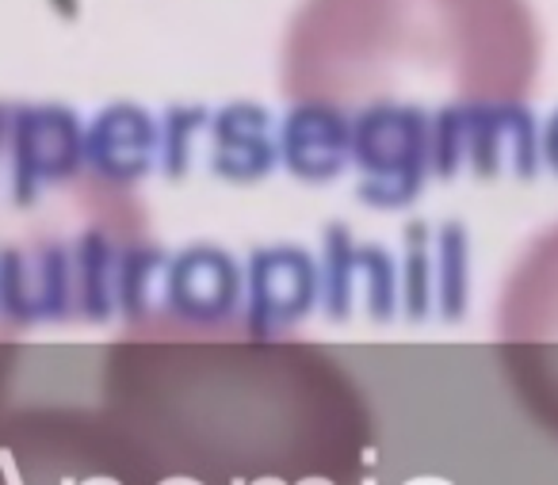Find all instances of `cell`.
<instances>
[{
    "label": "cell",
    "instance_id": "obj_4",
    "mask_svg": "<svg viewBox=\"0 0 558 485\" xmlns=\"http://www.w3.org/2000/svg\"><path fill=\"white\" fill-rule=\"evenodd\" d=\"M0 485H184L108 413L77 401L0 405Z\"/></svg>",
    "mask_w": 558,
    "mask_h": 485
},
{
    "label": "cell",
    "instance_id": "obj_1",
    "mask_svg": "<svg viewBox=\"0 0 558 485\" xmlns=\"http://www.w3.org/2000/svg\"><path fill=\"white\" fill-rule=\"evenodd\" d=\"M100 405L184 485H364L379 416L349 367L245 310H134L104 348Z\"/></svg>",
    "mask_w": 558,
    "mask_h": 485
},
{
    "label": "cell",
    "instance_id": "obj_3",
    "mask_svg": "<svg viewBox=\"0 0 558 485\" xmlns=\"http://www.w3.org/2000/svg\"><path fill=\"white\" fill-rule=\"evenodd\" d=\"M539 65L532 0H303L283 32L279 93L344 126H428L444 172L466 131L524 111Z\"/></svg>",
    "mask_w": 558,
    "mask_h": 485
},
{
    "label": "cell",
    "instance_id": "obj_6",
    "mask_svg": "<svg viewBox=\"0 0 558 485\" xmlns=\"http://www.w3.org/2000/svg\"><path fill=\"white\" fill-rule=\"evenodd\" d=\"M318 302V271L299 248H276L253 260L248 287V322L260 329H291Z\"/></svg>",
    "mask_w": 558,
    "mask_h": 485
},
{
    "label": "cell",
    "instance_id": "obj_2",
    "mask_svg": "<svg viewBox=\"0 0 558 485\" xmlns=\"http://www.w3.org/2000/svg\"><path fill=\"white\" fill-rule=\"evenodd\" d=\"M149 157L116 116L0 100V405L39 329L123 322L165 271L138 192Z\"/></svg>",
    "mask_w": 558,
    "mask_h": 485
},
{
    "label": "cell",
    "instance_id": "obj_5",
    "mask_svg": "<svg viewBox=\"0 0 558 485\" xmlns=\"http://www.w3.org/2000/svg\"><path fill=\"white\" fill-rule=\"evenodd\" d=\"M494 348L524 416L558 439V222L532 238L505 276Z\"/></svg>",
    "mask_w": 558,
    "mask_h": 485
}]
</instances>
